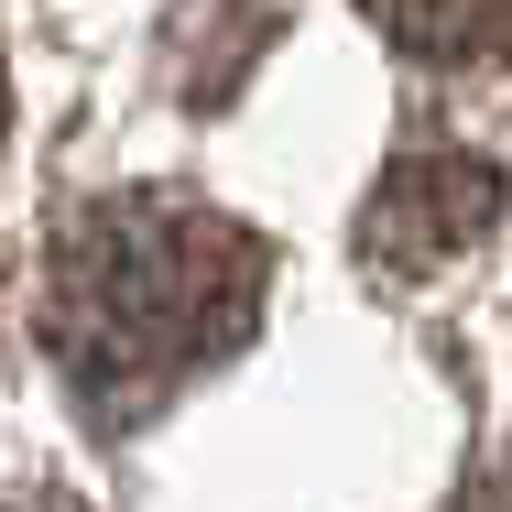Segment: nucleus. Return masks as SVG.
<instances>
[{
  "label": "nucleus",
  "instance_id": "f257e3e1",
  "mask_svg": "<svg viewBox=\"0 0 512 512\" xmlns=\"http://www.w3.org/2000/svg\"><path fill=\"white\" fill-rule=\"evenodd\" d=\"M273 251L197 197L120 186L55 218L44 251V360L99 425H153L262 327Z\"/></svg>",
  "mask_w": 512,
  "mask_h": 512
},
{
  "label": "nucleus",
  "instance_id": "39448f33",
  "mask_svg": "<svg viewBox=\"0 0 512 512\" xmlns=\"http://www.w3.org/2000/svg\"><path fill=\"white\" fill-rule=\"evenodd\" d=\"M458 512H512V502H502V491H469V502H458Z\"/></svg>",
  "mask_w": 512,
  "mask_h": 512
},
{
  "label": "nucleus",
  "instance_id": "7ed1b4c3",
  "mask_svg": "<svg viewBox=\"0 0 512 512\" xmlns=\"http://www.w3.org/2000/svg\"><path fill=\"white\" fill-rule=\"evenodd\" d=\"M393 33L436 66H480L512 55V0H393Z\"/></svg>",
  "mask_w": 512,
  "mask_h": 512
},
{
  "label": "nucleus",
  "instance_id": "20e7f679",
  "mask_svg": "<svg viewBox=\"0 0 512 512\" xmlns=\"http://www.w3.org/2000/svg\"><path fill=\"white\" fill-rule=\"evenodd\" d=\"M0 512H66L55 491H0Z\"/></svg>",
  "mask_w": 512,
  "mask_h": 512
},
{
  "label": "nucleus",
  "instance_id": "f03ea898",
  "mask_svg": "<svg viewBox=\"0 0 512 512\" xmlns=\"http://www.w3.org/2000/svg\"><path fill=\"white\" fill-rule=\"evenodd\" d=\"M491 218H502V175L480 164V153H458V142H414L393 153V175L371 186L360 207V251H371V273H436V262H458L469 240H491Z\"/></svg>",
  "mask_w": 512,
  "mask_h": 512
}]
</instances>
